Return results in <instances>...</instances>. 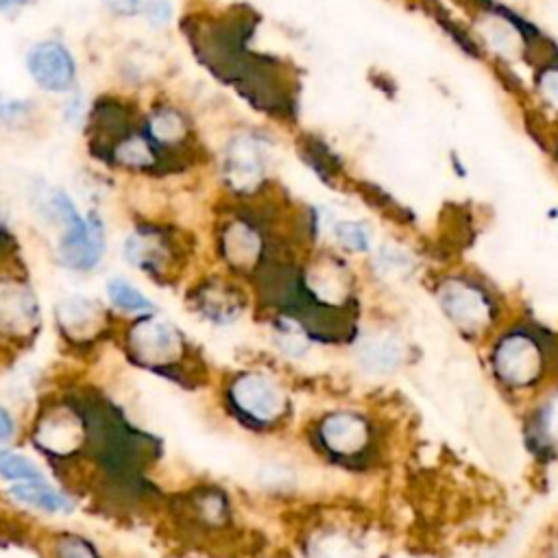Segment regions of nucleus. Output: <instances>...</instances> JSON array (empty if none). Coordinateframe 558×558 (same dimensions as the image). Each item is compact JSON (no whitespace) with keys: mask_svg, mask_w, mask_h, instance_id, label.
I'll list each match as a JSON object with an SVG mask.
<instances>
[{"mask_svg":"<svg viewBox=\"0 0 558 558\" xmlns=\"http://www.w3.org/2000/svg\"><path fill=\"white\" fill-rule=\"evenodd\" d=\"M51 212L64 223V234L60 238V258L73 271L95 269L106 251V232L103 223L97 216L88 221L82 219L73 199L55 190L49 199Z\"/></svg>","mask_w":558,"mask_h":558,"instance_id":"f257e3e1","label":"nucleus"},{"mask_svg":"<svg viewBox=\"0 0 558 558\" xmlns=\"http://www.w3.org/2000/svg\"><path fill=\"white\" fill-rule=\"evenodd\" d=\"M129 351L132 356L153 369L171 367L184 356V336L166 321L145 317L129 327Z\"/></svg>","mask_w":558,"mask_h":558,"instance_id":"f03ea898","label":"nucleus"},{"mask_svg":"<svg viewBox=\"0 0 558 558\" xmlns=\"http://www.w3.org/2000/svg\"><path fill=\"white\" fill-rule=\"evenodd\" d=\"M27 73L32 79L51 95L71 92L77 84V62L66 45L60 40L36 42L27 51Z\"/></svg>","mask_w":558,"mask_h":558,"instance_id":"7ed1b4c3","label":"nucleus"},{"mask_svg":"<svg viewBox=\"0 0 558 558\" xmlns=\"http://www.w3.org/2000/svg\"><path fill=\"white\" fill-rule=\"evenodd\" d=\"M232 404L256 423H275L288 406L284 390L262 373H245L232 382Z\"/></svg>","mask_w":558,"mask_h":558,"instance_id":"20e7f679","label":"nucleus"},{"mask_svg":"<svg viewBox=\"0 0 558 558\" xmlns=\"http://www.w3.org/2000/svg\"><path fill=\"white\" fill-rule=\"evenodd\" d=\"M495 373L512 386L532 384L543 369V351L528 334H510L499 340L493 354Z\"/></svg>","mask_w":558,"mask_h":558,"instance_id":"39448f33","label":"nucleus"},{"mask_svg":"<svg viewBox=\"0 0 558 558\" xmlns=\"http://www.w3.org/2000/svg\"><path fill=\"white\" fill-rule=\"evenodd\" d=\"M262 142L256 136H236L225 151L223 175L232 190L253 193L264 182L266 158Z\"/></svg>","mask_w":558,"mask_h":558,"instance_id":"423d86ee","label":"nucleus"},{"mask_svg":"<svg viewBox=\"0 0 558 558\" xmlns=\"http://www.w3.org/2000/svg\"><path fill=\"white\" fill-rule=\"evenodd\" d=\"M438 301L441 308L445 310V314L462 330L475 332L484 325H488L491 321V301L488 297L460 280L447 282L441 286L438 290Z\"/></svg>","mask_w":558,"mask_h":558,"instance_id":"0eeeda50","label":"nucleus"},{"mask_svg":"<svg viewBox=\"0 0 558 558\" xmlns=\"http://www.w3.org/2000/svg\"><path fill=\"white\" fill-rule=\"evenodd\" d=\"M38 323V301L32 288L18 280L0 282V334L27 336Z\"/></svg>","mask_w":558,"mask_h":558,"instance_id":"6e6552de","label":"nucleus"},{"mask_svg":"<svg viewBox=\"0 0 558 558\" xmlns=\"http://www.w3.org/2000/svg\"><path fill=\"white\" fill-rule=\"evenodd\" d=\"M321 443L336 456H356L369 443V425L354 412H334L321 421Z\"/></svg>","mask_w":558,"mask_h":558,"instance_id":"1a4fd4ad","label":"nucleus"},{"mask_svg":"<svg viewBox=\"0 0 558 558\" xmlns=\"http://www.w3.org/2000/svg\"><path fill=\"white\" fill-rule=\"evenodd\" d=\"M108 156L112 158L114 164L129 171H140V173L158 171L164 164L162 160L164 151L149 138L145 129L142 132L132 129L129 134H125L121 140L112 145Z\"/></svg>","mask_w":558,"mask_h":558,"instance_id":"9d476101","label":"nucleus"},{"mask_svg":"<svg viewBox=\"0 0 558 558\" xmlns=\"http://www.w3.org/2000/svg\"><path fill=\"white\" fill-rule=\"evenodd\" d=\"M127 260L145 273H166L171 264V245L164 234L156 230H138L125 243Z\"/></svg>","mask_w":558,"mask_h":558,"instance_id":"9b49d317","label":"nucleus"},{"mask_svg":"<svg viewBox=\"0 0 558 558\" xmlns=\"http://www.w3.org/2000/svg\"><path fill=\"white\" fill-rule=\"evenodd\" d=\"M145 132L166 153V151L179 149V147H184L188 142V138H190V123L186 121L184 112H179L177 108L164 106V108H158L147 119Z\"/></svg>","mask_w":558,"mask_h":558,"instance_id":"f8f14e48","label":"nucleus"},{"mask_svg":"<svg viewBox=\"0 0 558 558\" xmlns=\"http://www.w3.org/2000/svg\"><path fill=\"white\" fill-rule=\"evenodd\" d=\"M223 253L236 269H251L262 253V236L251 223L236 219L223 232Z\"/></svg>","mask_w":558,"mask_h":558,"instance_id":"ddd939ff","label":"nucleus"},{"mask_svg":"<svg viewBox=\"0 0 558 558\" xmlns=\"http://www.w3.org/2000/svg\"><path fill=\"white\" fill-rule=\"evenodd\" d=\"M58 319L69 336L84 340L99 330L103 314H101L99 303H95L86 297H69L60 303Z\"/></svg>","mask_w":558,"mask_h":558,"instance_id":"4468645a","label":"nucleus"},{"mask_svg":"<svg viewBox=\"0 0 558 558\" xmlns=\"http://www.w3.org/2000/svg\"><path fill=\"white\" fill-rule=\"evenodd\" d=\"M199 310L214 323H232L240 317L243 299L238 290L225 284H208L197 295Z\"/></svg>","mask_w":558,"mask_h":558,"instance_id":"2eb2a0df","label":"nucleus"},{"mask_svg":"<svg viewBox=\"0 0 558 558\" xmlns=\"http://www.w3.org/2000/svg\"><path fill=\"white\" fill-rule=\"evenodd\" d=\"M10 493L18 501H25V504H29L34 508H40V510H47V512H69L73 508L69 497H64L58 488H53L45 480L21 482V484L12 486Z\"/></svg>","mask_w":558,"mask_h":558,"instance_id":"dca6fc26","label":"nucleus"},{"mask_svg":"<svg viewBox=\"0 0 558 558\" xmlns=\"http://www.w3.org/2000/svg\"><path fill=\"white\" fill-rule=\"evenodd\" d=\"M358 358L364 364V369H369V371H375V373L390 371L401 358V345L397 338H393L388 334H377V336L367 338L360 345Z\"/></svg>","mask_w":558,"mask_h":558,"instance_id":"f3484780","label":"nucleus"},{"mask_svg":"<svg viewBox=\"0 0 558 558\" xmlns=\"http://www.w3.org/2000/svg\"><path fill=\"white\" fill-rule=\"evenodd\" d=\"M108 295L112 306L123 312H149L153 308L151 299H147L136 286H132L123 277H114L108 282Z\"/></svg>","mask_w":558,"mask_h":558,"instance_id":"a211bd4d","label":"nucleus"},{"mask_svg":"<svg viewBox=\"0 0 558 558\" xmlns=\"http://www.w3.org/2000/svg\"><path fill=\"white\" fill-rule=\"evenodd\" d=\"M312 554L317 558H360V547L351 538L338 532H332L314 541Z\"/></svg>","mask_w":558,"mask_h":558,"instance_id":"6ab92c4d","label":"nucleus"},{"mask_svg":"<svg viewBox=\"0 0 558 558\" xmlns=\"http://www.w3.org/2000/svg\"><path fill=\"white\" fill-rule=\"evenodd\" d=\"M0 475L5 480H21V482L45 480L42 471L29 458L14 451H0Z\"/></svg>","mask_w":558,"mask_h":558,"instance_id":"aec40b11","label":"nucleus"},{"mask_svg":"<svg viewBox=\"0 0 558 558\" xmlns=\"http://www.w3.org/2000/svg\"><path fill=\"white\" fill-rule=\"evenodd\" d=\"M336 238L338 243L349 249V251H358L364 253L371 247V236L369 230L362 223H354V221H343L336 225Z\"/></svg>","mask_w":558,"mask_h":558,"instance_id":"412c9836","label":"nucleus"},{"mask_svg":"<svg viewBox=\"0 0 558 558\" xmlns=\"http://www.w3.org/2000/svg\"><path fill=\"white\" fill-rule=\"evenodd\" d=\"M34 112V103L16 97L0 95V125H18Z\"/></svg>","mask_w":558,"mask_h":558,"instance_id":"4be33fe9","label":"nucleus"},{"mask_svg":"<svg viewBox=\"0 0 558 558\" xmlns=\"http://www.w3.org/2000/svg\"><path fill=\"white\" fill-rule=\"evenodd\" d=\"M58 556L60 558H97L95 547L73 534H66L58 541Z\"/></svg>","mask_w":558,"mask_h":558,"instance_id":"5701e85b","label":"nucleus"},{"mask_svg":"<svg viewBox=\"0 0 558 558\" xmlns=\"http://www.w3.org/2000/svg\"><path fill=\"white\" fill-rule=\"evenodd\" d=\"M149 3H151V0H103V5L114 16H121V18H132V16L145 14Z\"/></svg>","mask_w":558,"mask_h":558,"instance_id":"b1692460","label":"nucleus"},{"mask_svg":"<svg viewBox=\"0 0 558 558\" xmlns=\"http://www.w3.org/2000/svg\"><path fill=\"white\" fill-rule=\"evenodd\" d=\"M147 18V23H151L153 27H164L171 23L173 18V5L169 0H151L149 8L142 14Z\"/></svg>","mask_w":558,"mask_h":558,"instance_id":"393cba45","label":"nucleus"},{"mask_svg":"<svg viewBox=\"0 0 558 558\" xmlns=\"http://www.w3.org/2000/svg\"><path fill=\"white\" fill-rule=\"evenodd\" d=\"M541 90L547 95V99L558 108V69L545 71L541 77Z\"/></svg>","mask_w":558,"mask_h":558,"instance_id":"a878e982","label":"nucleus"},{"mask_svg":"<svg viewBox=\"0 0 558 558\" xmlns=\"http://www.w3.org/2000/svg\"><path fill=\"white\" fill-rule=\"evenodd\" d=\"M543 423H545V430L549 432V436L558 441V395H556V397L549 401V406L545 408Z\"/></svg>","mask_w":558,"mask_h":558,"instance_id":"bb28decb","label":"nucleus"},{"mask_svg":"<svg viewBox=\"0 0 558 558\" xmlns=\"http://www.w3.org/2000/svg\"><path fill=\"white\" fill-rule=\"evenodd\" d=\"M12 438H14V419L5 408H0V445L10 443Z\"/></svg>","mask_w":558,"mask_h":558,"instance_id":"cd10ccee","label":"nucleus"},{"mask_svg":"<svg viewBox=\"0 0 558 558\" xmlns=\"http://www.w3.org/2000/svg\"><path fill=\"white\" fill-rule=\"evenodd\" d=\"M29 5V0H0V14H16Z\"/></svg>","mask_w":558,"mask_h":558,"instance_id":"c85d7f7f","label":"nucleus"},{"mask_svg":"<svg viewBox=\"0 0 558 558\" xmlns=\"http://www.w3.org/2000/svg\"><path fill=\"white\" fill-rule=\"evenodd\" d=\"M3 238H5V232H3V225H0V243H3Z\"/></svg>","mask_w":558,"mask_h":558,"instance_id":"c756f323","label":"nucleus"}]
</instances>
